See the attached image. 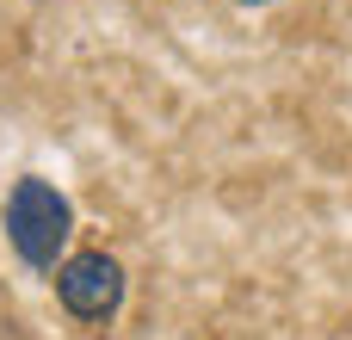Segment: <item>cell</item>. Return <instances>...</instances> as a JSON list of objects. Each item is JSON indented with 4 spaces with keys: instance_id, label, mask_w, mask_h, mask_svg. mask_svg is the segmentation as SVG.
Listing matches in <instances>:
<instances>
[{
    "instance_id": "1",
    "label": "cell",
    "mask_w": 352,
    "mask_h": 340,
    "mask_svg": "<svg viewBox=\"0 0 352 340\" xmlns=\"http://www.w3.org/2000/svg\"><path fill=\"white\" fill-rule=\"evenodd\" d=\"M6 242L31 266H56V248L68 242V198L43 180H19L6 198Z\"/></svg>"
},
{
    "instance_id": "2",
    "label": "cell",
    "mask_w": 352,
    "mask_h": 340,
    "mask_svg": "<svg viewBox=\"0 0 352 340\" xmlns=\"http://www.w3.org/2000/svg\"><path fill=\"white\" fill-rule=\"evenodd\" d=\"M56 297L74 322H111L124 304V266L111 254H74L56 273Z\"/></svg>"
}]
</instances>
